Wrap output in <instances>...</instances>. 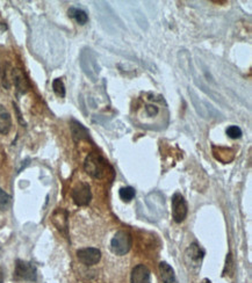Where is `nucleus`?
I'll list each match as a JSON object with an SVG mask.
<instances>
[{
    "mask_svg": "<svg viewBox=\"0 0 252 283\" xmlns=\"http://www.w3.org/2000/svg\"><path fill=\"white\" fill-rule=\"evenodd\" d=\"M84 168L90 176L94 179H104L107 175L109 165L98 152H91L84 162Z\"/></svg>",
    "mask_w": 252,
    "mask_h": 283,
    "instance_id": "1",
    "label": "nucleus"
},
{
    "mask_svg": "<svg viewBox=\"0 0 252 283\" xmlns=\"http://www.w3.org/2000/svg\"><path fill=\"white\" fill-rule=\"evenodd\" d=\"M79 63H81V66H82V70L84 71V73H85L92 82L95 83L99 77L100 67L98 62H96V57L94 53L92 52L90 48H84L81 53Z\"/></svg>",
    "mask_w": 252,
    "mask_h": 283,
    "instance_id": "2",
    "label": "nucleus"
},
{
    "mask_svg": "<svg viewBox=\"0 0 252 283\" xmlns=\"http://www.w3.org/2000/svg\"><path fill=\"white\" fill-rule=\"evenodd\" d=\"M190 95H191V99H192V102L193 106H194L195 111L198 112L199 115L201 117H204L206 120H217V119H221L222 114L217 111V109L212 106L211 104L208 102V101L200 99L198 95H196V93L190 90Z\"/></svg>",
    "mask_w": 252,
    "mask_h": 283,
    "instance_id": "3",
    "label": "nucleus"
},
{
    "mask_svg": "<svg viewBox=\"0 0 252 283\" xmlns=\"http://www.w3.org/2000/svg\"><path fill=\"white\" fill-rule=\"evenodd\" d=\"M133 245V238L127 231H119L111 240V250L115 255L122 256L130 251Z\"/></svg>",
    "mask_w": 252,
    "mask_h": 283,
    "instance_id": "4",
    "label": "nucleus"
},
{
    "mask_svg": "<svg viewBox=\"0 0 252 283\" xmlns=\"http://www.w3.org/2000/svg\"><path fill=\"white\" fill-rule=\"evenodd\" d=\"M14 276L15 278H18V280L35 282L37 280L36 267L34 264L18 259L15 261Z\"/></svg>",
    "mask_w": 252,
    "mask_h": 283,
    "instance_id": "5",
    "label": "nucleus"
},
{
    "mask_svg": "<svg viewBox=\"0 0 252 283\" xmlns=\"http://www.w3.org/2000/svg\"><path fill=\"white\" fill-rule=\"evenodd\" d=\"M172 218L175 223H182L187 216L188 207L185 197L180 193H175L171 200Z\"/></svg>",
    "mask_w": 252,
    "mask_h": 283,
    "instance_id": "6",
    "label": "nucleus"
},
{
    "mask_svg": "<svg viewBox=\"0 0 252 283\" xmlns=\"http://www.w3.org/2000/svg\"><path fill=\"white\" fill-rule=\"evenodd\" d=\"M74 204L78 207H85L91 203L92 200V192L89 184L79 183L73 187L72 193H71Z\"/></svg>",
    "mask_w": 252,
    "mask_h": 283,
    "instance_id": "7",
    "label": "nucleus"
},
{
    "mask_svg": "<svg viewBox=\"0 0 252 283\" xmlns=\"http://www.w3.org/2000/svg\"><path fill=\"white\" fill-rule=\"evenodd\" d=\"M205 256V251L201 248L198 244L193 243L185 252V260L188 267L193 269H199L201 267V263Z\"/></svg>",
    "mask_w": 252,
    "mask_h": 283,
    "instance_id": "8",
    "label": "nucleus"
},
{
    "mask_svg": "<svg viewBox=\"0 0 252 283\" xmlns=\"http://www.w3.org/2000/svg\"><path fill=\"white\" fill-rule=\"evenodd\" d=\"M77 258L83 265L93 266L102 259V252L95 247H86L77 251Z\"/></svg>",
    "mask_w": 252,
    "mask_h": 283,
    "instance_id": "9",
    "label": "nucleus"
},
{
    "mask_svg": "<svg viewBox=\"0 0 252 283\" xmlns=\"http://www.w3.org/2000/svg\"><path fill=\"white\" fill-rule=\"evenodd\" d=\"M52 221L58 231L68 236V211L62 208H57L54 211Z\"/></svg>",
    "mask_w": 252,
    "mask_h": 283,
    "instance_id": "10",
    "label": "nucleus"
},
{
    "mask_svg": "<svg viewBox=\"0 0 252 283\" xmlns=\"http://www.w3.org/2000/svg\"><path fill=\"white\" fill-rule=\"evenodd\" d=\"M132 283H151L150 269L144 265H137L134 267L132 275H130Z\"/></svg>",
    "mask_w": 252,
    "mask_h": 283,
    "instance_id": "11",
    "label": "nucleus"
},
{
    "mask_svg": "<svg viewBox=\"0 0 252 283\" xmlns=\"http://www.w3.org/2000/svg\"><path fill=\"white\" fill-rule=\"evenodd\" d=\"M12 79H13V83L18 93H20V94L27 93L29 88V84L26 75L23 74L22 71L20 69H13V71H12Z\"/></svg>",
    "mask_w": 252,
    "mask_h": 283,
    "instance_id": "12",
    "label": "nucleus"
},
{
    "mask_svg": "<svg viewBox=\"0 0 252 283\" xmlns=\"http://www.w3.org/2000/svg\"><path fill=\"white\" fill-rule=\"evenodd\" d=\"M70 129L71 134H72V138L74 142L83 141V139H89L90 138V133L85 126H84L81 122L71 120L70 121Z\"/></svg>",
    "mask_w": 252,
    "mask_h": 283,
    "instance_id": "13",
    "label": "nucleus"
},
{
    "mask_svg": "<svg viewBox=\"0 0 252 283\" xmlns=\"http://www.w3.org/2000/svg\"><path fill=\"white\" fill-rule=\"evenodd\" d=\"M159 273H161L163 283H178L173 268L165 261L159 264Z\"/></svg>",
    "mask_w": 252,
    "mask_h": 283,
    "instance_id": "14",
    "label": "nucleus"
},
{
    "mask_svg": "<svg viewBox=\"0 0 252 283\" xmlns=\"http://www.w3.org/2000/svg\"><path fill=\"white\" fill-rule=\"evenodd\" d=\"M12 128V119L4 106L0 105V134L6 135Z\"/></svg>",
    "mask_w": 252,
    "mask_h": 283,
    "instance_id": "15",
    "label": "nucleus"
},
{
    "mask_svg": "<svg viewBox=\"0 0 252 283\" xmlns=\"http://www.w3.org/2000/svg\"><path fill=\"white\" fill-rule=\"evenodd\" d=\"M68 14L70 18L74 19L77 21V23L79 24H85L87 23V21H89V15L85 11L81 10V8H77V7H70L69 11H68Z\"/></svg>",
    "mask_w": 252,
    "mask_h": 283,
    "instance_id": "16",
    "label": "nucleus"
},
{
    "mask_svg": "<svg viewBox=\"0 0 252 283\" xmlns=\"http://www.w3.org/2000/svg\"><path fill=\"white\" fill-rule=\"evenodd\" d=\"M119 195L123 202H130L134 197H135L136 192L133 187H122L120 189Z\"/></svg>",
    "mask_w": 252,
    "mask_h": 283,
    "instance_id": "17",
    "label": "nucleus"
},
{
    "mask_svg": "<svg viewBox=\"0 0 252 283\" xmlns=\"http://www.w3.org/2000/svg\"><path fill=\"white\" fill-rule=\"evenodd\" d=\"M53 90L55 92V94L60 96V98H64L65 96V86L64 83L62 82V79L57 78L53 82Z\"/></svg>",
    "mask_w": 252,
    "mask_h": 283,
    "instance_id": "18",
    "label": "nucleus"
},
{
    "mask_svg": "<svg viewBox=\"0 0 252 283\" xmlns=\"http://www.w3.org/2000/svg\"><path fill=\"white\" fill-rule=\"evenodd\" d=\"M11 196L8 195L5 191H3V189L0 188V210H7L8 207L11 205Z\"/></svg>",
    "mask_w": 252,
    "mask_h": 283,
    "instance_id": "19",
    "label": "nucleus"
},
{
    "mask_svg": "<svg viewBox=\"0 0 252 283\" xmlns=\"http://www.w3.org/2000/svg\"><path fill=\"white\" fill-rule=\"evenodd\" d=\"M242 129L237 125H230L226 129V135H228L229 138L232 139H237L242 137Z\"/></svg>",
    "mask_w": 252,
    "mask_h": 283,
    "instance_id": "20",
    "label": "nucleus"
},
{
    "mask_svg": "<svg viewBox=\"0 0 252 283\" xmlns=\"http://www.w3.org/2000/svg\"><path fill=\"white\" fill-rule=\"evenodd\" d=\"M13 106H14V109L16 111V114H18V120H19L23 125H26V123H24V121L22 120V116H21V114L19 113V109H18V107H16V105L13 104Z\"/></svg>",
    "mask_w": 252,
    "mask_h": 283,
    "instance_id": "21",
    "label": "nucleus"
},
{
    "mask_svg": "<svg viewBox=\"0 0 252 283\" xmlns=\"http://www.w3.org/2000/svg\"><path fill=\"white\" fill-rule=\"evenodd\" d=\"M0 283H4V273L2 268H0Z\"/></svg>",
    "mask_w": 252,
    "mask_h": 283,
    "instance_id": "22",
    "label": "nucleus"
},
{
    "mask_svg": "<svg viewBox=\"0 0 252 283\" xmlns=\"http://www.w3.org/2000/svg\"><path fill=\"white\" fill-rule=\"evenodd\" d=\"M6 29H7L6 24H4V23L0 22V31H6Z\"/></svg>",
    "mask_w": 252,
    "mask_h": 283,
    "instance_id": "23",
    "label": "nucleus"
},
{
    "mask_svg": "<svg viewBox=\"0 0 252 283\" xmlns=\"http://www.w3.org/2000/svg\"><path fill=\"white\" fill-rule=\"evenodd\" d=\"M203 283H211V281H209V280H207V278H205V280H204V282H203Z\"/></svg>",
    "mask_w": 252,
    "mask_h": 283,
    "instance_id": "24",
    "label": "nucleus"
}]
</instances>
